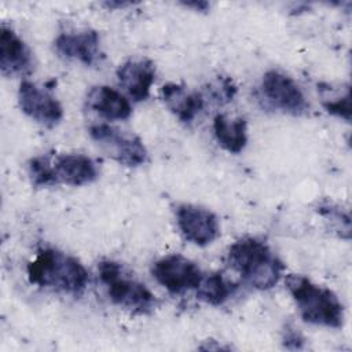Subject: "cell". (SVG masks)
<instances>
[{"label": "cell", "mask_w": 352, "mask_h": 352, "mask_svg": "<svg viewBox=\"0 0 352 352\" xmlns=\"http://www.w3.org/2000/svg\"><path fill=\"white\" fill-rule=\"evenodd\" d=\"M151 272L155 280L173 294L197 289L204 278L199 267L182 254H169L157 260Z\"/></svg>", "instance_id": "52a82bcc"}, {"label": "cell", "mask_w": 352, "mask_h": 352, "mask_svg": "<svg viewBox=\"0 0 352 352\" xmlns=\"http://www.w3.org/2000/svg\"><path fill=\"white\" fill-rule=\"evenodd\" d=\"M213 132L219 144L231 154L241 153L248 143V125L242 117L217 114L213 120Z\"/></svg>", "instance_id": "2e32d148"}, {"label": "cell", "mask_w": 352, "mask_h": 352, "mask_svg": "<svg viewBox=\"0 0 352 352\" xmlns=\"http://www.w3.org/2000/svg\"><path fill=\"white\" fill-rule=\"evenodd\" d=\"M283 344L289 349H300L304 345V337L292 326H286L283 330Z\"/></svg>", "instance_id": "7402d4cb"}, {"label": "cell", "mask_w": 352, "mask_h": 352, "mask_svg": "<svg viewBox=\"0 0 352 352\" xmlns=\"http://www.w3.org/2000/svg\"><path fill=\"white\" fill-rule=\"evenodd\" d=\"M177 227L188 242L197 246H206L217 239L220 226L217 216L199 205L180 204L176 210Z\"/></svg>", "instance_id": "ba28073f"}, {"label": "cell", "mask_w": 352, "mask_h": 352, "mask_svg": "<svg viewBox=\"0 0 352 352\" xmlns=\"http://www.w3.org/2000/svg\"><path fill=\"white\" fill-rule=\"evenodd\" d=\"M319 213H320V214H323L324 217L330 219V220H331V223L337 224L338 230L341 228V231H345V230L342 228V224H344L345 227H349V224H351V221H349V216H348V214H345V213H342V212H341L337 206H334L333 204H324V205H320V206H319ZM345 234L349 236V232H346V231H345Z\"/></svg>", "instance_id": "44dd1931"}, {"label": "cell", "mask_w": 352, "mask_h": 352, "mask_svg": "<svg viewBox=\"0 0 352 352\" xmlns=\"http://www.w3.org/2000/svg\"><path fill=\"white\" fill-rule=\"evenodd\" d=\"M18 103L21 110L34 121L48 128L55 126L63 118L60 103L47 91L30 81H22L18 89Z\"/></svg>", "instance_id": "9c48e42d"}, {"label": "cell", "mask_w": 352, "mask_h": 352, "mask_svg": "<svg viewBox=\"0 0 352 352\" xmlns=\"http://www.w3.org/2000/svg\"><path fill=\"white\" fill-rule=\"evenodd\" d=\"M260 94L268 107L292 116H302L309 109L300 85L290 76L279 70H268L264 73Z\"/></svg>", "instance_id": "8992f818"}, {"label": "cell", "mask_w": 352, "mask_h": 352, "mask_svg": "<svg viewBox=\"0 0 352 352\" xmlns=\"http://www.w3.org/2000/svg\"><path fill=\"white\" fill-rule=\"evenodd\" d=\"M98 270L100 282L116 305L139 315H146L155 308V296L144 283L133 279L120 263L103 260L99 263Z\"/></svg>", "instance_id": "277c9868"}, {"label": "cell", "mask_w": 352, "mask_h": 352, "mask_svg": "<svg viewBox=\"0 0 352 352\" xmlns=\"http://www.w3.org/2000/svg\"><path fill=\"white\" fill-rule=\"evenodd\" d=\"M0 70L4 77H22L33 70V58L26 43L8 26L0 29Z\"/></svg>", "instance_id": "8fae6325"}, {"label": "cell", "mask_w": 352, "mask_h": 352, "mask_svg": "<svg viewBox=\"0 0 352 352\" xmlns=\"http://www.w3.org/2000/svg\"><path fill=\"white\" fill-rule=\"evenodd\" d=\"M87 106L107 120H126L132 113L129 100L107 85L92 87L87 95Z\"/></svg>", "instance_id": "5bb4252c"}, {"label": "cell", "mask_w": 352, "mask_h": 352, "mask_svg": "<svg viewBox=\"0 0 352 352\" xmlns=\"http://www.w3.org/2000/svg\"><path fill=\"white\" fill-rule=\"evenodd\" d=\"M120 85L135 102L148 98L151 85L155 80V66L150 59H128L117 69Z\"/></svg>", "instance_id": "7c38bea8"}, {"label": "cell", "mask_w": 352, "mask_h": 352, "mask_svg": "<svg viewBox=\"0 0 352 352\" xmlns=\"http://www.w3.org/2000/svg\"><path fill=\"white\" fill-rule=\"evenodd\" d=\"M54 47L60 56L78 60L85 66H95L103 58L99 34L92 29L60 33Z\"/></svg>", "instance_id": "30bf717a"}, {"label": "cell", "mask_w": 352, "mask_h": 352, "mask_svg": "<svg viewBox=\"0 0 352 352\" xmlns=\"http://www.w3.org/2000/svg\"><path fill=\"white\" fill-rule=\"evenodd\" d=\"M210 92L217 102H230L232 100L236 88L231 78H219L217 82L212 85Z\"/></svg>", "instance_id": "ffe728a7"}, {"label": "cell", "mask_w": 352, "mask_h": 352, "mask_svg": "<svg viewBox=\"0 0 352 352\" xmlns=\"http://www.w3.org/2000/svg\"><path fill=\"white\" fill-rule=\"evenodd\" d=\"M28 173L34 187H48L56 184L52 169V160L50 155L33 157L28 162Z\"/></svg>", "instance_id": "ac0fdd59"}, {"label": "cell", "mask_w": 352, "mask_h": 352, "mask_svg": "<svg viewBox=\"0 0 352 352\" xmlns=\"http://www.w3.org/2000/svg\"><path fill=\"white\" fill-rule=\"evenodd\" d=\"M166 107L182 121L191 122L204 109V96L197 91H187L183 85L169 82L161 88Z\"/></svg>", "instance_id": "9a60e30c"}, {"label": "cell", "mask_w": 352, "mask_h": 352, "mask_svg": "<svg viewBox=\"0 0 352 352\" xmlns=\"http://www.w3.org/2000/svg\"><path fill=\"white\" fill-rule=\"evenodd\" d=\"M26 271L30 283L74 297L81 296L88 285V271L81 261L54 248L37 250Z\"/></svg>", "instance_id": "6da1fadb"}, {"label": "cell", "mask_w": 352, "mask_h": 352, "mask_svg": "<svg viewBox=\"0 0 352 352\" xmlns=\"http://www.w3.org/2000/svg\"><path fill=\"white\" fill-rule=\"evenodd\" d=\"M132 3H125V1H106L103 3L104 7L107 8H122V7H126V6H131Z\"/></svg>", "instance_id": "cb8c5ba5"}, {"label": "cell", "mask_w": 352, "mask_h": 352, "mask_svg": "<svg viewBox=\"0 0 352 352\" xmlns=\"http://www.w3.org/2000/svg\"><path fill=\"white\" fill-rule=\"evenodd\" d=\"M227 263L242 279L257 290L272 289L285 271L282 260L261 239L243 236L227 252Z\"/></svg>", "instance_id": "7a4b0ae2"}, {"label": "cell", "mask_w": 352, "mask_h": 352, "mask_svg": "<svg viewBox=\"0 0 352 352\" xmlns=\"http://www.w3.org/2000/svg\"><path fill=\"white\" fill-rule=\"evenodd\" d=\"M182 4L187 8H194L199 12H206L210 8V4L208 1H183Z\"/></svg>", "instance_id": "603a6c76"}, {"label": "cell", "mask_w": 352, "mask_h": 352, "mask_svg": "<svg viewBox=\"0 0 352 352\" xmlns=\"http://www.w3.org/2000/svg\"><path fill=\"white\" fill-rule=\"evenodd\" d=\"M52 169L56 184L85 186L99 176L95 161L84 154H62L52 160Z\"/></svg>", "instance_id": "4fadbf2b"}, {"label": "cell", "mask_w": 352, "mask_h": 352, "mask_svg": "<svg viewBox=\"0 0 352 352\" xmlns=\"http://www.w3.org/2000/svg\"><path fill=\"white\" fill-rule=\"evenodd\" d=\"M197 290V298L201 301L217 307L224 304L234 292V285H231L221 274L214 272L204 276Z\"/></svg>", "instance_id": "e0dca14e"}, {"label": "cell", "mask_w": 352, "mask_h": 352, "mask_svg": "<svg viewBox=\"0 0 352 352\" xmlns=\"http://www.w3.org/2000/svg\"><path fill=\"white\" fill-rule=\"evenodd\" d=\"M323 107L329 114L349 122L351 121V92L346 91L345 95L324 100Z\"/></svg>", "instance_id": "d6986e66"}, {"label": "cell", "mask_w": 352, "mask_h": 352, "mask_svg": "<svg viewBox=\"0 0 352 352\" xmlns=\"http://www.w3.org/2000/svg\"><path fill=\"white\" fill-rule=\"evenodd\" d=\"M286 287L304 322L333 329L342 327L344 307L333 290L296 274L287 275Z\"/></svg>", "instance_id": "3957f363"}, {"label": "cell", "mask_w": 352, "mask_h": 352, "mask_svg": "<svg viewBox=\"0 0 352 352\" xmlns=\"http://www.w3.org/2000/svg\"><path fill=\"white\" fill-rule=\"evenodd\" d=\"M89 136L103 151L118 164L136 168L147 161V148L143 142L109 124H96L89 128Z\"/></svg>", "instance_id": "5b68a950"}]
</instances>
